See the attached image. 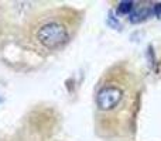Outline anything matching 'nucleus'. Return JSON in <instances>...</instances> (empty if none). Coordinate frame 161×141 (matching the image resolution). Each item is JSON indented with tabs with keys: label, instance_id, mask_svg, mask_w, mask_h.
Wrapping results in <instances>:
<instances>
[{
	"label": "nucleus",
	"instance_id": "obj_3",
	"mask_svg": "<svg viewBox=\"0 0 161 141\" xmlns=\"http://www.w3.org/2000/svg\"><path fill=\"white\" fill-rule=\"evenodd\" d=\"M4 23H6V19H4V16H3L2 10H0V34H2V31H3V25H4Z\"/></svg>",
	"mask_w": 161,
	"mask_h": 141
},
{
	"label": "nucleus",
	"instance_id": "obj_2",
	"mask_svg": "<svg viewBox=\"0 0 161 141\" xmlns=\"http://www.w3.org/2000/svg\"><path fill=\"white\" fill-rule=\"evenodd\" d=\"M82 23L83 11L72 6L41 8L23 23L21 44L37 55H54L74 41Z\"/></svg>",
	"mask_w": 161,
	"mask_h": 141
},
{
	"label": "nucleus",
	"instance_id": "obj_1",
	"mask_svg": "<svg viewBox=\"0 0 161 141\" xmlns=\"http://www.w3.org/2000/svg\"><path fill=\"white\" fill-rule=\"evenodd\" d=\"M144 82L130 61L109 65L93 90L95 133L103 141H133L137 133Z\"/></svg>",
	"mask_w": 161,
	"mask_h": 141
}]
</instances>
